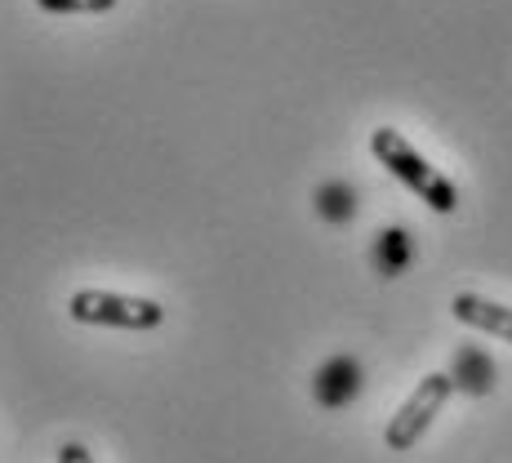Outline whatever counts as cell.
Listing matches in <instances>:
<instances>
[{"mask_svg": "<svg viewBox=\"0 0 512 463\" xmlns=\"http://www.w3.org/2000/svg\"><path fill=\"white\" fill-rule=\"evenodd\" d=\"M317 210L326 214V219H334V223H339V219H348V214H352V192H348V187H343V183H330L326 192L317 196Z\"/></svg>", "mask_w": 512, "mask_h": 463, "instance_id": "obj_8", "label": "cell"}, {"mask_svg": "<svg viewBox=\"0 0 512 463\" xmlns=\"http://www.w3.org/2000/svg\"><path fill=\"white\" fill-rule=\"evenodd\" d=\"M450 379H455V388H464V392H490V383H495V366H490L486 352H477V348H459V352H455V370H450Z\"/></svg>", "mask_w": 512, "mask_h": 463, "instance_id": "obj_6", "label": "cell"}, {"mask_svg": "<svg viewBox=\"0 0 512 463\" xmlns=\"http://www.w3.org/2000/svg\"><path fill=\"white\" fill-rule=\"evenodd\" d=\"M45 14H107L116 0H36Z\"/></svg>", "mask_w": 512, "mask_h": 463, "instance_id": "obj_9", "label": "cell"}, {"mask_svg": "<svg viewBox=\"0 0 512 463\" xmlns=\"http://www.w3.org/2000/svg\"><path fill=\"white\" fill-rule=\"evenodd\" d=\"M370 152L379 156V165L388 174H397L401 183L410 187V192L419 196V201H428L437 214H450L459 205V192H455V183L446 179V174H437L428 161L410 147L406 139H401L397 130H388V125H379V130L370 134Z\"/></svg>", "mask_w": 512, "mask_h": 463, "instance_id": "obj_1", "label": "cell"}, {"mask_svg": "<svg viewBox=\"0 0 512 463\" xmlns=\"http://www.w3.org/2000/svg\"><path fill=\"white\" fill-rule=\"evenodd\" d=\"M455 392V379L450 374H428V379H419V388L406 397V406L392 415L388 432H383V441H388V450H410L415 441L428 432V423L437 419V410L446 406V397Z\"/></svg>", "mask_w": 512, "mask_h": 463, "instance_id": "obj_3", "label": "cell"}, {"mask_svg": "<svg viewBox=\"0 0 512 463\" xmlns=\"http://www.w3.org/2000/svg\"><path fill=\"white\" fill-rule=\"evenodd\" d=\"M58 463H94V455L81 441H63V446H58Z\"/></svg>", "mask_w": 512, "mask_h": 463, "instance_id": "obj_10", "label": "cell"}, {"mask_svg": "<svg viewBox=\"0 0 512 463\" xmlns=\"http://www.w3.org/2000/svg\"><path fill=\"white\" fill-rule=\"evenodd\" d=\"M406 259H410L406 232H401V228L379 232V272H383V277H397V272L406 268Z\"/></svg>", "mask_w": 512, "mask_h": 463, "instance_id": "obj_7", "label": "cell"}, {"mask_svg": "<svg viewBox=\"0 0 512 463\" xmlns=\"http://www.w3.org/2000/svg\"><path fill=\"white\" fill-rule=\"evenodd\" d=\"M450 312H455L464 325H477V330L499 334L504 343H512V308H499V303L481 299V294H455Z\"/></svg>", "mask_w": 512, "mask_h": 463, "instance_id": "obj_5", "label": "cell"}, {"mask_svg": "<svg viewBox=\"0 0 512 463\" xmlns=\"http://www.w3.org/2000/svg\"><path fill=\"white\" fill-rule=\"evenodd\" d=\"M67 312L81 325H116V330H156L165 321V308L156 299H134V294L112 290H76L67 299Z\"/></svg>", "mask_w": 512, "mask_h": 463, "instance_id": "obj_2", "label": "cell"}, {"mask_svg": "<svg viewBox=\"0 0 512 463\" xmlns=\"http://www.w3.org/2000/svg\"><path fill=\"white\" fill-rule=\"evenodd\" d=\"M312 392H317V401H321L326 410L348 406V401L361 392V366H357L352 357L326 361V366L317 370V379H312Z\"/></svg>", "mask_w": 512, "mask_h": 463, "instance_id": "obj_4", "label": "cell"}]
</instances>
